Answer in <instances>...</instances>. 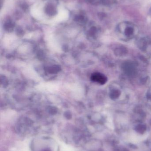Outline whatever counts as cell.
Returning a JSON list of instances; mask_svg holds the SVG:
<instances>
[{
    "mask_svg": "<svg viewBox=\"0 0 151 151\" xmlns=\"http://www.w3.org/2000/svg\"><path fill=\"white\" fill-rule=\"evenodd\" d=\"M117 31L126 37L134 36L138 32V28L135 24L129 21L120 23L117 27Z\"/></svg>",
    "mask_w": 151,
    "mask_h": 151,
    "instance_id": "cell-1",
    "label": "cell"
},
{
    "mask_svg": "<svg viewBox=\"0 0 151 151\" xmlns=\"http://www.w3.org/2000/svg\"><path fill=\"white\" fill-rule=\"evenodd\" d=\"M92 80L94 82H97L99 83L104 84L106 81V79L104 76L102 75L100 73H95L93 74L91 76Z\"/></svg>",
    "mask_w": 151,
    "mask_h": 151,
    "instance_id": "cell-2",
    "label": "cell"
},
{
    "mask_svg": "<svg viewBox=\"0 0 151 151\" xmlns=\"http://www.w3.org/2000/svg\"><path fill=\"white\" fill-rule=\"evenodd\" d=\"M100 1L105 5H110L117 3L116 0H100Z\"/></svg>",
    "mask_w": 151,
    "mask_h": 151,
    "instance_id": "cell-3",
    "label": "cell"
},
{
    "mask_svg": "<svg viewBox=\"0 0 151 151\" xmlns=\"http://www.w3.org/2000/svg\"><path fill=\"white\" fill-rule=\"evenodd\" d=\"M50 151L49 150H48V149H47V150H44V151Z\"/></svg>",
    "mask_w": 151,
    "mask_h": 151,
    "instance_id": "cell-4",
    "label": "cell"
}]
</instances>
